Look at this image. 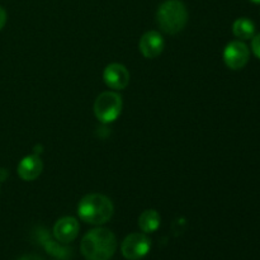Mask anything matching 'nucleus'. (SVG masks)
Masks as SVG:
<instances>
[{"label":"nucleus","instance_id":"obj_1","mask_svg":"<svg viewBox=\"0 0 260 260\" xmlns=\"http://www.w3.org/2000/svg\"><path fill=\"white\" fill-rule=\"evenodd\" d=\"M80 249L86 260H109L117 250V239L108 229H93L85 234Z\"/></svg>","mask_w":260,"mask_h":260},{"label":"nucleus","instance_id":"obj_2","mask_svg":"<svg viewBox=\"0 0 260 260\" xmlns=\"http://www.w3.org/2000/svg\"><path fill=\"white\" fill-rule=\"evenodd\" d=\"M114 212L112 201L107 196L93 193L80 201L78 206V215L81 221L90 225H103L108 222Z\"/></svg>","mask_w":260,"mask_h":260},{"label":"nucleus","instance_id":"obj_3","mask_svg":"<svg viewBox=\"0 0 260 260\" xmlns=\"http://www.w3.org/2000/svg\"><path fill=\"white\" fill-rule=\"evenodd\" d=\"M156 22L164 33L168 35L179 33L187 25V7L182 0H165L157 8Z\"/></svg>","mask_w":260,"mask_h":260},{"label":"nucleus","instance_id":"obj_4","mask_svg":"<svg viewBox=\"0 0 260 260\" xmlns=\"http://www.w3.org/2000/svg\"><path fill=\"white\" fill-rule=\"evenodd\" d=\"M122 111V98L114 91H104L94 103V113L102 123H111L119 117Z\"/></svg>","mask_w":260,"mask_h":260},{"label":"nucleus","instance_id":"obj_5","mask_svg":"<svg viewBox=\"0 0 260 260\" xmlns=\"http://www.w3.org/2000/svg\"><path fill=\"white\" fill-rule=\"evenodd\" d=\"M151 248V241L145 234L135 233L122 241V254L128 260H140L144 258Z\"/></svg>","mask_w":260,"mask_h":260},{"label":"nucleus","instance_id":"obj_6","mask_svg":"<svg viewBox=\"0 0 260 260\" xmlns=\"http://www.w3.org/2000/svg\"><path fill=\"white\" fill-rule=\"evenodd\" d=\"M250 51L241 41H233L223 50V61L231 70H240L248 63Z\"/></svg>","mask_w":260,"mask_h":260},{"label":"nucleus","instance_id":"obj_7","mask_svg":"<svg viewBox=\"0 0 260 260\" xmlns=\"http://www.w3.org/2000/svg\"><path fill=\"white\" fill-rule=\"evenodd\" d=\"M104 83L114 90H122L129 83V73L122 63H111L104 69Z\"/></svg>","mask_w":260,"mask_h":260},{"label":"nucleus","instance_id":"obj_8","mask_svg":"<svg viewBox=\"0 0 260 260\" xmlns=\"http://www.w3.org/2000/svg\"><path fill=\"white\" fill-rule=\"evenodd\" d=\"M164 46V38L156 30H150L145 33L139 43L140 51L146 58H156L157 56L161 55Z\"/></svg>","mask_w":260,"mask_h":260},{"label":"nucleus","instance_id":"obj_9","mask_svg":"<svg viewBox=\"0 0 260 260\" xmlns=\"http://www.w3.org/2000/svg\"><path fill=\"white\" fill-rule=\"evenodd\" d=\"M79 234V222L74 217H62L53 226V236L60 243L68 244L76 239Z\"/></svg>","mask_w":260,"mask_h":260},{"label":"nucleus","instance_id":"obj_10","mask_svg":"<svg viewBox=\"0 0 260 260\" xmlns=\"http://www.w3.org/2000/svg\"><path fill=\"white\" fill-rule=\"evenodd\" d=\"M42 169V160L36 155H28V156L23 157L18 164V175L25 182H32L40 177Z\"/></svg>","mask_w":260,"mask_h":260},{"label":"nucleus","instance_id":"obj_11","mask_svg":"<svg viewBox=\"0 0 260 260\" xmlns=\"http://www.w3.org/2000/svg\"><path fill=\"white\" fill-rule=\"evenodd\" d=\"M160 221H161V218H160L159 212L156 210H146L140 215L139 226L145 234H150L159 229Z\"/></svg>","mask_w":260,"mask_h":260},{"label":"nucleus","instance_id":"obj_12","mask_svg":"<svg viewBox=\"0 0 260 260\" xmlns=\"http://www.w3.org/2000/svg\"><path fill=\"white\" fill-rule=\"evenodd\" d=\"M233 33L240 40H250L255 33V25L248 18H239L234 22Z\"/></svg>","mask_w":260,"mask_h":260},{"label":"nucleus","instance_id":"obj_13","mask_svg":"<svg viewBox=\"0 0 260 260\" xmlns=\"http://www.w3.org/2000/svg\"><path fill=\"white\" fill-rule=\"evenodd\" d=\"M251 50H253L254 55L260 58V33L253 37V41H251Z\"/></svg>","mask_w":260,"mask_h":260},{"label":"nucleus","instance_id":"obj_14","mask_svg":"<svg viewBox=\"0 0 260 260\" xmlns=\"http://www.w3.org/2000/svg\"><path fill=\"white\" fill-rule=\"evenodd\" d=\"M5 23H7V12L3 7H0V30L4 28Z\"/></svg>","mask_w":260,"mask_h":260},{"label":"nucleus","instance_id":"obj_15","mask_svg":"<svg viewBox=\"0 0 260 260\" xmlns=\"http://www.w3.org/2000/svg\"><path fill=\"white\" fill-rule=\"evenodd\" d=\"M18 260H42L40 258V256L37 255H24L22 256V258H19Z\"/></svg>","mask_w":260,"mask_h":260},{"label":"nucleus","instance_id":"obj_16","mask_svg":"<svg viewBox=\"0 0 260 260\" xmlns=\"http://www.w3.org/2000/svg\"><path fill=\"white\" fill-rule=\"evenodd\" d=\"M251 3H255V4H260V0H250Z\"/></svg>","mask_w":260,"mask_h":260}]
</instances>
